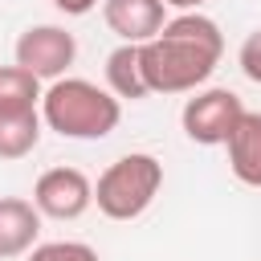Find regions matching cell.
<instances>
[{
  "label": "cell",
  "instance_id": "5",
  "mask_svg": "<svg viewBox=\"0 0 261 261\" xmlns=\"http://www.w3.org/2000/svg\"><path fill=\"white\" fill-rule=\"evenodd\" d=\"M241 114H245V102L232 90H204V94H196V98L184 102L179 122H184V135L192 143L220 147V143H228V135L241 122Z\"/></svg>",
  "mask_w": 261,
  "mask_h": 261
},
{
  "label": "cell",
  "instance_id": "12",
  "mask_svg": "<svg viewBox=\"0 0 261 261\" xmlns=\"http://www.w3.org/2000/svg\"><path fill=\"white\" fill-rule=\"evenodd\" d=\"M41 82L20 65H0V110H37Z\"/></svg>",
  "mask_w": 261,
  "mask_h": 261
},
{
  "label": "cell",
  "instance_id": "10",
  "mask_svg": "<svg viewBox=\"0 0 261 261\" xmlns=\"http://www.w3.org/2000/svg\"><path fill=\"white\" fill-rule=\"evenodd\" d=\"M41 143L37 110H0V159H24Z\"/></svg>",
  "mask_w": 261,
  "mask_h": 261
},
{
  "label": "cell",
  "instance_id": "14",
  "mask_svg": "<svg viewBox=\"0 0 261 261\" xmlns=\"http://www.w3.org/2000/svg\"><path fill=\"white\" fill-rule=\"evenodd\" d=\"M237 61H241V73H245L249 82H257V86H261V29H253V33L241 41Z\"/></svg>",
  "mask_w": 261,
  "mask_h": 261
},
{
  "label": "cell",
  "instance_id": "15",
  "mask_svg": "<svg viewBox=\"0 0 261 261\" xmlns=\"http://www.w3.org/2000/svg\"><path fill=\"white\" fill-rule=\"evenodd\" d=\"M65 16H86L90 8H98V0H53Z\"/></svg>",
  "mask_w": 261,
  "mask_h": 261
},
{
  "label": "cell",
  "instance_id": "1",
  "mask_svg": "<svg viewBox=\"0 0 261 261\" xmlns=\"http://www.w3.org/2000/svg\"><path fill=\"white\" fill-rule=\"evenodd\" d=\"M224 53V33L204 12H179L163 33L139 45V69L151 94H188L204 86Z\"/></svg>",
  "mask_w": 261,
  "mask_h": 261
},
{
  "label": "cell",
  "instance_id": "8",
  "mask_svg": "<svg viewBox=\"0 0 261 261\" xmlns=\"http://www.w3.org/2000/svg\"><path fill=\"white\" fill-rule=\"evenodd\" d=\"M37 232H41V212L20 196H0V261L37 249Z\"/></svg>",
  "mask_w": 261,
  "mask_h": 261
},
{
  "label": "cell",
  "instance_id": "3",
  "mask_svg": "<svg viewBox=\"0 0 261 261\" xmlns=\"http://www.w3.org/2000/svg\"><path fill=\"white\" fill-rule=\"evenodd\" d=\"M159 188H163V163L147 151H130L98 175L94 204L106 220H135L151 208Z\"/></svg>",
  "mask_w": 261,
  "mask_h": 261
},
{
  "label": "cell",
  "instance_id": "11",
  "mask_svg": "<svg viewBox=\"0 0 261 261\" xmlns=\"http://www.w3.org/2000/svg\"><path fill=\"white\" fill-rule=\"evenodd\" d=\"M106 86L114 98H147V82H143V69H139V45H118L110 57H106Z\"/></svg>",
  "mask_w": 261,
  "mask_h": 261
},
{
  "label": "cell",
  "instance_id": "13",
  "mask_svg": "<svg viewBox=\"0 0 261 261\" xmlns=\"http://www.w3.org/2000/svg\"><path fill=\"white\" fill-rule=\"evenodd\" d=\"M29 261H98V253L82 241H49L29 249Z\"/></svg>",
  "mask_w": 261,
  "mask_h": 261
},
{
  "label": "cell",
  "instance_id": "2",
  "mask_svg": "<svg viewBox=\"0 0 261 261\" xmlns=\"http://www.w3.org/2000/svg\"><path fill=\"white\" fill-rule=\"evenodd\" d=\"M118 98L86 77H57L41 94V122L61 139H106L118 126Z\"/></svg>",
  "mask_w": 261,
  "mask_h": 261
},
{
  "label": "cell",
  "instance_id": "9",
  "mask_svg": "<svg viewBox=\"0 0 261 261\" xmlns=\"http://www.w3.org/2000/svg\"><path fill=\"white\" fill-rule=\"evenodd\" d=\"M228 167L241 184L249 188H261V114L257 110H245L241 122L232 126L228 135Z\"/></svg>",
  "mask_w": 261,
  "mask_h": 261
},
{
  "label": "cell",
  "instance_id": "7",
  "mask_svg": "<svg viewBox=\"0 0 261 261\" xmlns=\"http://www.w3.org/2000/svg\"><path fill=\"white\" fill-rule=\"evenodd\" d=\"M102 20L122 45H147L163 33L167 8L163 0H102Z\"/></svg>",
  "mask_w": 261,
  "mask_h": 261
},
{
  "label": "cell",
  "instance_id": "16",
  "mask_svg": "<svg viewBox=\"0 0 261 261\" xmlns=\"http://www.w3.org/2000/svg\"><path fill=\"white\" fill-rule=\"evenodd\" d=\"M200 4L208 0H163V8H179V12H200Z\"/></svg>",
  "mask_w": 261,
  "mask_h": 261
},
{
  "label": "cell",
  "instance_id": "4",
  "mask_svg": "<svg viewBox=\"0 0 261 261\" xmlns=\"http://www.w3.org/2000/svg\"><path fill=\"white\" fill-rule=\"evenodd\" d=\"M73 57H77V41L61 24H33V29H24L16 37V65L29 69L37 82L65 77Z\"/></svg>",
  "mask_w": 261,
  "mask_h": 261
},
{
  "label": "cell",
  "instance_id": "6",
  "mask_svg": "<svg viewBox=\"0 0 261 261\" xmlns=\"http://www.w3.org/2000/svg\"><path fill=\"white\" fill-rule=\"evenodd\" d=\"M94 204V184L77 167H49L33 188V208L53 220H77Z\"/></svg>",
  "mask_w": 261,
  "mask_h": 261
}]
</instances>
